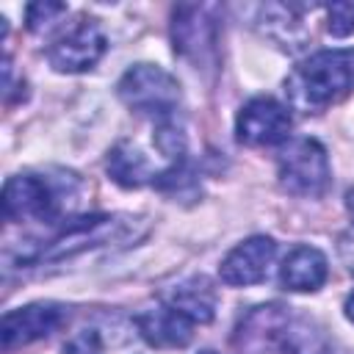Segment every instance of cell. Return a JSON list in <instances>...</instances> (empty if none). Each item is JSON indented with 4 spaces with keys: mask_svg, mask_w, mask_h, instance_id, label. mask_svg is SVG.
<instances>
[{
    "mask_svg": "<svg viewBox=\"0 0 354 354\" xmlns=\"http://www.w3.org/2000/svg\"><path fill=\"white\" fill-rule=\"evenodd\" d=\"M64 321H66V310L53 301H39V304H25L19 310H11L3 315V326H0L3 348H17L33 340H41L53 335Z\"/></svg>",
    "mask_w": 354,
    "mask_h": 354,
    "instance_id": "obj_10",
    "label": "cell"
},
{
    "mask_svg": "<svg viewBox=\"0 0 354 354\" xmlns=\"http://www.w3.org/2000/svg\"><path fill=\"white\" fill-rule=\"evenodd\" d=\"M207 6H177L171 17L174 53L194 64H207L216 55V22Z\"/></svg>",
    "mask_w": 354,
    "mask_h": 354,
    "instance_id": "obj_8",
    "label": "cell"
},
{
    "mask_svg": "<svg viewBox=\"0 0 354 354\" xmlns=\"http://www.w3.org/2000/svg\"><path fill=\"white\" fill-rule=\"evenodd\" d=\"M61 14H66V6L64 3H30L25 8V22H28V30L39 33V30H47Z\"/></svg>",
    "mask_w": 354,
    "mask_h": 354,
    "instance_id": "obj_15",
    "label": "cell"
},
{
    "mask_svg": "<svg viewBox=\"0 0 354 354\" xmlns=\"http://www.w3.org/2000/svg\"><path fill=\"white\" fill-rule=\"evenodd\" d=\"M354 88V50H321L299 64L285 80V94L296 111L318 113Z\"/></svg>",
    "mask_w": 354,
    "mask_h": 354,
    "instance_id": "obj_1",
    "label": "cell"
},
{
    "mask_svg": "<svg viewBox=\"0 0 354 354\" xmlns=\"http://www.w3.org/2000/svg\"><path fill=\"white\" fill-rule=\"evenodd\" d=\"M326 277H329V266L324 252L307 243L293 246L279 266V282L285 290H293V293L318 290L326 282Z\"/></svg>",
    "mask_w": 354,
    "mask_h": 354,
    "instance_id": "obj_12",
    "label": "cell"
},
{
    "mask_svg": "<svg viewBox=\"0 0 354 354\" xmlns=\"http://www.w3.org/2000/svg\"><path fill=\"white\" fill-rule=\"evenodd\" d=\"M346 318L354 321V290H351V296L346 299Z\"/></svg>",
    "mask_w": 354,
    "mask_h": 354,
    "instance_id": "obj_18",
    "label": "cell"
},
{
    "mask_svg": "<svg viewBox=\"0 0 354 354\" xmlns=\"http://www.w3.org/2000/svg\"><path fill=\"white\" fill-rule=\"evenodd\" d=\"M64 188H58L53 177L14 174L3 185V213L11 221L36 218L53 224L64 213Z\"/></svg>",
    "mask_w": 354,
    "mask_h": 354,
    "instance_id": "obj_5",
    "label": "cell"
},
{
    "mask_svg": "<svg viewBox=\"0 0 354 354\" xmlns=\"http://www.w3.org/2000/svg\"><path fill=\"white\" fill-rule=\"evenodd\" d=\"M199 354H216V351H210V348H205V351H199Z\"/></svg>",
    "mask_w": 354,
    "mask_h": 354,
    "instance_id": "obj_20",
    "label": "cell"
},
{
    "mask_svg": "<svg viewBox=\"0 0 354 354\" xmlns=\"http://www.w3.org/2000/svg\"><path fill=\"white\" fill-rule=\"evenodd\" d=\"M64 354H102V340L94 329H83L66 340Z\"/></svg>",
    "mask_w": 354,
    "mask_h": 354,
    "instance_id": "obj_17",
    "label": "cell"
},
{
    "mask_svg": "<svg viewBox=\"0 0 354 354\" xmlns=\"http://www.w3.org/2000/svg\"><path fill=\"white\" fill-rule=\"evenodd\" d=\"M274 254H277L274 238L252 235V238L241 241L235 249L227 252V257L218 266V277H221L224 285H232V288L257 285V282L266 279Z\"/></svg>",
    "mask_w": 354,
    "mask_h": 354,
    "instance_id": "obj_9",
    "label": "cell"
},
{
    "mask_svg": "<svg viewBox=\"0 0 354 354\" xmlns=\"http://www.w3.org/2000/svg\"><path fill=\"white\" fill-rule=\"evenodd\" d=\"M279 169V185L293 196L318 199L326 194L332 171L326 149L315 138H296L290 141L277 160Z\"/></svg>",
    "mask_w": 354,
    "mask_h": 354,
    "instance_id": "obj_3",
    "label": "cell"
},
{
    "mask_svg": "<svg viewBox=\"0 0 354 354\" xmlns=\"http://www.w3.org/2000/svg\"><path fill=\"white\" fill-rule=\"evenodd\" d=\"M166 304L180 310L191 324H207L216 315V290L205 277H191L171 290Z\"/></svg>",
    "mask_w": 354,
    "mask_h": 354,
    "instance_id": "obj_13",
    "label": "cell"
},
{
    "mask_svg": "<svg viewBox=\"0 0 354 354\" xmlns=\"http://www.w3.org/2000/svg\"><path fill=\"white\" fill-rule=\"evenodd\" d=\"M326 30L337 39L354 33V0H340L326 8Z\"/></svg>",
    "mask_w": 354,
    "mask_h": 354,
    "instance_id": "obj_16",
    "label": "cell"
},
{
    "mask_svg": "<svg viewBox=\"0 0 354 354\" xmlns=\"http://www.w3.org/2000/svg\"><path fill=\"white\" fill-rule=\"evenodd\" d=\"M105 166H108L111 180L119 183L122 188H141V185H147V183L155 180V174H152L147 158H144L130 141H119V144L108 152Z\"/></svg>",
    "mask_w": 354,
    "mask_h": 354,
    "instance_id": "obj_14",
    "label": "cell"
},
{
    "mask_svg": "<svg viewBox=\"0 0 354 354\" xmlns=\"http://www.w3.org/2000/svg\"><path fill=\"white\" fill-rule=\"evenodd\" d=\"M136 326L141 337L155 348H183L191 343L194 335L191 332L194 324L171 304H158L152 310H144L141 315H136Z\"/></svg>",
    "mask_w": 354,
    "mask_h": 354,
    "instance_id": "obj_11",
    "label": "cell"
},
{
    "mask_svg": "<svg viewBox=\"0 0 354 354\" xmlns=\"http://www.w3.org/2000/svg\"><path fill=\"white\" fill-rule=\"evenodd\" d=\"M290 111L274 97H252L235 119V136L246 147H274L290 136Z\"/></svg>",
    "mask_w": 354,
    "mask_h": 354,
    "instance_id": "obj_6",
    "label": "cell"
},
{
    "mask_svg": "<svg viewBox=\"0 0 354 354\" xmlns=\"http://www.w3.org/2000/svg\"><path fill=\"white\" fill-rule=\"evenodd\" d=\"M138 218H127V216H108V213H94V216H80V218H69L55 238L44 241L41 246H33L28 252L19 254V263L30 266V263H55L64 257H75L86 249L111 243V241H124L133 230Z\"/></svg>",
    "mask_w": 354,
    "mask_h": 354,
    "instance_id": "obj_2",
    "label": "cell"
},
{
    "mask_svg": "<svg viewBox=\"0 0 354 354\" xmlns=\"http://www.w3.org/2000/svg\"><path fill=\"white\" fill-rule=\"evenodd\" d=\"M108 50V39L102 33V28L94 19H80L69 33H64L47 53V61L55 72H86L91 66H97V61L105 55Z\"/></svg>",
    "mask_w": 354,
    "mask_h": 354,
    "instance_id": "obj_7",
    "label": "cell"
},
{
    "mask_svg": "<svg viewBox=\"0 0 354 354\" xmlns=\"http://www.w3.org/2000/svg\"><path fill=\"white\" fill-rule=\"evenodd\" d=\"M346 210H348V216L354 218V188H351L348 196H346Z\"/></svg>",
    "mask_w": 354,
    "mask_h": 354,
    "instance_id": "obj_19",
    "label": "cell"
},
{
    "mask_svg": "<svg viewBox=\"0 0 354 354\" xmlns=\"http://www.w3.org/2000/svg\"><path fill=\"white\" fill-rule=\"evenodd\" d=\"M119 100L136 113L169 116L180 105V83L155 64L130 66L116 83Z\"/></svg>",
    "mask_w": 354,
    "mask_h": 354,
    "instance_id": "obj_4",
    "label": "cell"
}]
</instances>
